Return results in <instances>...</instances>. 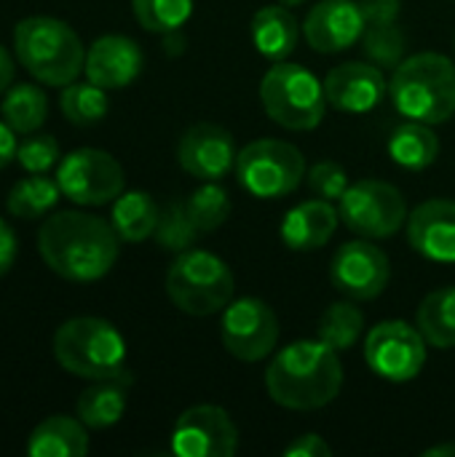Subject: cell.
I'll return each instance as SVG.
<instances>
[{
  "instance_id": "cell-26",
  "label": "cell",
  "mask_w": 455,
  "mask_h": 457,
  "mask_svg": "<svg viewBox=\"0 0 455 457\" xmlns=\"http://www.w3.org/2000/svg\"><path fill=\"white\" fill-rule=\"evenodd\" d=\"M389 155L394 158L397 166L410 169V171H424L429 169L437 155H440V139L432 131L429 123L408 120L397 126L389 137Z\"/></svg>"
},
{
  "instance_id": "cell-33",
  "label": "cell",
  "mask_w": 455,
  "mask_h": 457,
  "mask_svg": "<svg viewBox=\"0 0 455 457\" xmlns=\"http://www.w3.org/2000/svg\"><path fill=\"white\" fill-rule=\"evenodd\" d=\"M131 11L142 29L169 35L190 19L193 0H131Z\"/></svg>"
},
{
  "instance_id": "cell-36",
  "label": "cell",
  "mask_w": 455,
  "mask_h": 457,
  "mask_svg": "<svg viewBox=\"0 0 455 457\" xmlns=\"http://www.w3.org/2000/svg\"><path fill=\"white\" fill-rule=\"evenodd\" d=\"M306 179H308V187L324 201H341V195L351 185L346 169L335 161H319L316 166L308 169Z\"/></svg>"
},
{
  "instance_id": "cell-1",
  "label": "cell",
  "mask_w": 455,
  "mask_h": 457,
  "mask_svg": "<svg viewBox=\"0 0 455 457\" xmlns=\"http://www.w3.org/2000/svg\"><path fill=\"white\" fill-rule=\"evenodd\" d=\"M38 252L51 273L72 284L105 278L121 254L113 222L86 212H56L40 222Z\"/></svg>"
},
{
  "instance_id": "cell-14",
  "label": "cell",
  "mask_w": 455,
  "mask_h": 457,
  "mask_svg": "<svg viewBox=\"0 0 455 457\" xmlns=\"http://www.w3.org/2000/svg\"><path fill=\"white\" fill-rule=\"evenodd\" d=\"M389 278L392 262L386 252L375 244H367V238L349 241L333 254L330 281L341 295L351 300H375L389 287Z\"/></svg>"
},
{
  "instance_id": "cell-21",
  "label": "cell",
  "mask_w": 455,
  "mask_h": 457,
  "mask_svg": "<svg viewBox=\"0 0 455 457\" xmlns=\"http://www.w3.org/2000/svg\"><path fill=\"white\" fill-rule=\"evenodd\" d=\"M341 212L333 201H306L290 209L282 220V241L292 252H314L322 249L338 230Z\"/></svg>"
},
{
  "instance_id": "cell-28",
  "label": "cell",
  "mask_w": 455,
  "mask_h": 457,
  "mask_svg": "<svg viewBox=\"0 0 455 457\" xmlns=\"http://www.w3.org/2000/svg\"><path fill=\"white\" fill-rule=\"evenodd\" d=\"M59 195H62V190H59L56 179H51L46 174H29L8 190L5 209L16 220H40L56 206Z\"/></svg>"
},
{
  "instance_id": "cell-13",
  "label": "cell",
  "mask_w": 455,
  "mask_h": 457,
  "mask_svg": "<svg viewBox=\"0 0 455 457\" xmlns=\"http://www.w3.org/2000/svg\"><path fill=\"white\" fill-rule=\"evenodd\" d=\"M239 450L233 418L215 404L185 410L172 431V453L180 457H231Z\"/></svg>"
},
{
  "instance_id": "cell-23",
  "label": "cell",
  "mask_w": 455,
  "mask_h": 457,
  "mask_svg": "<svg viewBox=\"0 0 455 457\" xmlns=\"http://www.w3.org/2000/svg\"><path fill=\"white\" fill-rule=\"evenodd\" d=\"M86 453H88L86 426L70 415H51L40 420L27 439L29 457H83Z\"/></svg>"
},
{
  "instance_id": "cell-7",
  "label": "cell",
  "mask_w": 455,
  "mask_h": 457,
  "mask_svg": "<svg viewBox=\"0 0 455 457\" xmlns=\"http://www.w3.org/2000/svg\"><path fill=\"white\" fill-rule=\"evenodd\" d=\"M260 102L265 115L290 131H311L324 118V83L292 62H274L260 80Z\"/></svg>"
},
{
  "instance_id": "cell-8",
  "label": "cell",
  "mask_w": 455,
  "mask_h": 457,
  "mask_svg": "<svg viewBox=\"0 0 455 457\" xmlns=\"http://www.w3.org/2000/svg\"><path fill=\"white\" fill-rule=\"evenodd\" d=\"M236 177L255 198H282L300 187L306 177V158L290 142L257 139L239 150Z\"/></svg>"
},
{
  "instance_id": "cell-42",
  "label": "cell",
  "mask_w": 455,
  "mask_h": 457,
  "mask_svg": "<svg viewBox=\"0 0 455 457\" xmlns=\"http://www.w3.org/2000/svg\"><path fill=\"white\" fill-rule=\"evenodd\" d=\"M282 5H300V3H306V0H279Z\"/></svg>"
},
{
  "instance_id": "cell-40",
  "label": "cell",
  "mask_w": 455,
  "mask_h": 457,
  "mask_svg": "<svg viewBox=\"0 0 455 457\" xmlns=\"http://www.w3.org/2000/svg\"><path fill=\"white\" fill-rule=\"evenodd\" d=\"M13 83V56L5 46H0V94H5Z\"/></svg>"
},
{
  "instance_id": "cell-39",
  "label": "cell",
  "mask_w": 455,
  "mask_h": 457,
  "mask_svg": "<svg viewBox=\"0 0 455 457\" xmlns=\"http://www.w3.org/2000/svg\"><path fill=\"white\" fill-rule=\"evenodd\" d=\"M13 134H16V131H13L5 120H0V169H5V166L16 158L19 142H16Z\"/></svg>"
},
{
  "instance_id": "cell-4",
  "label": "cell",
  "mask_w": 455,
  "mask_h": 457,
  "mask_svg": "<svg viewBox=\"0 0 455 457\" xmlns=\"http://www.w3.org/2000/svg\"><path fill=\"white\" fill-rule=\"evenodd\" d=\"M389 96L400 115L418 123H445L455 115V64L453 59L424 51L402 59L394 67Z\"/></svg>"
},
{
  "instance_id": "cell-29",
  "label": "cell",
  "mask_w": 455,
  "mask_h": 457,
  "mask_svg": "<svg viewBox=\"0 0 455 457\" xmlns=\"http://www.w3.org/2000/svg\"><path fill=\"white\" fill-rule=\"evenodd\" d=\"M418 329L434 348L455 345V287H442L424 297L418 308Z\"/></svg>"
},
{
  "instance_id": "cell-31",
  "label": "cell",
  "mask_w": 455,
  "mask_h": 457,
  "mask_svg": "<svg viewBox=\"0 0 455 457\" xmlns=\"http://www.w3.org/2000/svg\"><path fill=\"white\" fill-rule=\"evenodd\" d=\"M365 332V316L362 311L354 305V303H333L322 319H319V329H316V337L322 343H327L333 351H349L354 348V343L362 337Z\"/></svg>"
},
{
  "instance_id": "cell-32",
  "label": "cell",
  "mask_w": 455,
  "mask_h": 457,
  "mask_svg": "<svg viewBox=\"0 0 455 457\" xmlns=\"http://www.w3.org/2000/svg\"><path fill=\"white\" fill-rule=\"evenodd\" d=\"M185 209H188L196 230L204 236V233H215L217 228L225 225V220L231 217V198L217 182H204L201 187H196L188 195Z\"/></svg>"
},
{
  "instance_id": "cell-37",
  "label": "cell",
  "mask_w": 455,
  "mask_h": 457,
  "mask_svg": "<svg viewBox=\"0 0 455 457\" xmlns=\"http://www.w3.org/2000/svg\"><path fill=\"white\" fill-rule=\"evenodd\" d=\"M284 455L287 457H330L333 455V447L319 436V434H303L298 436L295 442H290L284 447Z\"/></svg>"
},
{
  "instance_id": "cell-15",
  "label": "cell",
  "mask_w": 455,
  "mask_h": 457,
  "mask_svg": "<svg viewBox=\"0 0 455 457\" xmlns=\"http://www.w3.org/2000/svg\"><path fill=\"white\" fill-rule=\"evenodd\" d=\"M236 142L233 134L217 123H193L185 129L177 145V161L180 166L204 182H217L228 171L236 169Z\"/></svg>"
},
{
  "instance_id": "cell-10",
  "label": "cell",
  "mask_w": 455,
  "mask_h": 457,
  "mask_svg": "<svg viewBox=\"0 0 455 457\" xmlns=\"http://www.w3.org/2000/svg\"><path fill=\"white\" fill-rule=\"evenodd\" d=\"M338 212L346 228L367 241L389 238L402 225H408L405 195L394 185L381 179H359L349 185V190L338 201Z\"/></svg>"
},
{
  "instance_id": "cell-25",
  "label": "cell",
  "mask_w": 455,
  "mask_h": 457,
  "mask_svg": "<svg viewBox=\"0 0 455 457\" xmlns=\"http://www.w3.org/2000/svg\"><path fill=\"white\" fill-rule=\"evenodd\" d=\"M158 217H161V209H158L156 198L150 193L131 190V193H121L113 201V220L110 222H113L115 233L121 236V241L139 244L156 233Z\"/></svg>"
},
{
  "instance_id": "cell-6",
  "label": "cell",
  "mask_w": 455,
  "mask_h": 457,
  "mask_svg": "<svg viewBox=\"0 0 455 457\" xmlns=\"http://www.w3.org/2000/svg\"><path fill=\"white\" fill-rule=\"evenodd\" d=\"M233 270L206 249H185L166 270V295L188 316L223 313L233 300Z\"/></svg>"
},
{
  "instance_id": "cell-3",
  "label": "cell",
  "mask_w": 455,
  "mask_h": 457,
  "mask_svg": "<svg viewBox=\"0 0 455 457\" xmlns=\"http://www.w3.org/2000/svg\"><path fill=\"white\" fill-rule=\"evenodd\" d=\"M19 64L43 86H70L86 67V48L78 32L54 16H27L13 27Z\"/></svg>"
},
{
  "instance_id": "cell-11",
  "label": "cell",
  "mask_w": 455,
  "mask_h": 457,
  "mask_svg": "<svg viewBox=\"0 0 455 457\" xmlns=\"http://www.w3.org/2000/svg\"><path fill=\"white\" fill-rule=\"evenodd\" d=\"M426 345L429 343L418 327H410L400 319L381 321L367 335L365 361L378 378L389 383H408L424 370Z\"/></svg>"
},
{
  "instance_id": "cell-12",
  "label": "cell",
  "mask_w": 455,
  "mask_h": 457,
  "mask_svg": "<svg viewBox=\"0 0 455 457\" xmlns=\"http://www.w3.org/2000/svg\"><path fill=\"white\" fill-rule=\"evenodd\" d=\"M220 340L225 351L247 364H255L279 343V319L268 303L260 297H239L223 311Z\"/></svg>"
},
{
  "instance_id": "cell-38",
  "label": "cell",
  "mask_w": 455,
  "mask_h": 457,
  "mask_svg": "<svg viewBox=\"0 0 455 457\" xmlns=\"http://www.w3.org/2000/svg\"><path fill=\"white\" fill-rule=\"evenodd\" d=\"M16 254H19V241H16V233L13 228L0 217V278L13 268L16 262Z\"/></svg>"
},
{
  "instance_id": "cell-20",
  "label": "cell",
  "mask_w": 455,
  "mask_h": 457,
  "mask_svg": "<svg viewBox=\"0 0 455 457\" xmlns=\"http://www.w3.org/2000/svg\"><path fill=\"white\" fill-rule=\"evenodd\" d=\"M365 13V35H362V54L367 62L378 64L381 70L397 67L405 59V32L400 24V0H359Z\"/></svg>"
},
{
  "instance_id": "cell-18",
  "label": "cell",
  "mask_w": 455,
  "mask_h": 457,
  "mask_svg": "<svg viewBox=\"0 0 455 457\" xmlns=\"http://www.w3.org/2000/svg\"><path fill=\"white\" fill-rule=\"evenodd\" d=\"M410 246L434 262H455V201L432 198L408 217Z\"/></svg>"
},
{
  "instance_id": "cell-19",
  "label": "cell",
  "mask_w": 455,
  "mask_h": 457,
  "mask_svg": "<svg viewBox=\"0 0 455 457\" xmlns=\"http://www.w3.org/2000/svg\"><path fill=\"white\" fill-rule=\"evenodd\" d=\"M145 67L142 48L126 35H102L86 51V78L102 88H123L139 78Z\"/></svg>"
},
{
  "instance_id": "cell-34",
  "label": "cell",
  "mask_w": 455,
  "mask_h": 457,
  "mask_svg": "<svg viewBox=\"0 0 455 457\" xmlns=\"http://www.w3.org/2000/svg\"><path fill=\"white\" fill-rule=\"evenodd\" d=\"M201 233L196 230L188 209H185V201L180 198H172L164 209H161V217H158V228H156V238L158 244L166 249V252H185L190 249V244L198 238Z\"/></svg>"
},
{
  "instance_id": "cell-35",
  "label": "cell",
  "mask_w": 455,
  "mask_h": 457,
  "mask_svg": "<svg viewBox=\"0 0 455 457\" xmlns=\"http://www.w3.org/2000/svg\"><path fill=\"white\" fill-rule=\"evenodd\" d=\"M16 161L29 174H46L59 161V145L51 134H24V139L16 147Z\"/></svg>"
},
{
  "instance_id": "cell-24",
  "label": "cell",
  "mask_w": 455,
  "mask_h": 457,
  "mask_svg": "<svg viewBox=\"0 0 455 457\" xmlns=\"http://www.w3.org/2000/svg\"><path fill=\"white\" fill-rule=\"evenodd\" d=\"M300 40V27L298 19L282 8V5H263L252 16V43L255 48L271 59V62H284Z\"/></svg>"
},
{
  "instance_id": "cell-16",
  "label": "cell",
  "mask_w": 455,
  "mask_h": 457,
  "mask_svg": "<svg viewBox=\"0 0 455 457\" xmlns=\"http://www.w3.org/2000/svg\"><path fill=\"white\" fill-rule=\"evenodd\" d=\"M303 35L308 46L319 54H341L357 46L365 35V13L354 0H322L316 3L306 21Z\"/></svg>"
},
{
  "instance_id": "cell-22",
  "label": "cell",
  "mask_w": 455,
  "mask_h": 457,
  "mask_svg": "<svg viewBox=\"0 0 455 457\" xmlns=\"http://www.w3.org/2000/svg\"><path fill=\"white\" fill-rule=\"evenodd\" d=\"M131 375L123 372L110 380H94L86 391H80L75 402V415L86 428L102 431L115 426L126 412V396H129Z\"/></svg>"
},
{
  "instance_id": "cell-2",
  "label": "cell",
  "mask_w": 455,
  "mask_h": 457,
  "mask_svg": "<svg viewBox=\"0 0 455 457\" xmlns=\"http://www.w3.org/2000/svg\"><path fill=\"white\" fill-rule=\"evenodd\" d=\"M265 388L284 410L311 412L327 407L343 388V364L338 351L319 337L290 343L268 364Z\"/></svg>"
},
{
  "instance_id": "cell-9",
  "label": "cell",
  "mask_w": 455,
  "mask_h": 457,
  "mask_svg": "<svg viewBox=\"0 0 455 457\" xmlns=\"http://www.w3.org/2000/svg\"><path fill=\"white\" fill-rule=\"evenodd\" d=\"M56 185L78 206H105L123 193L126 174L107 150L78 147L59 161Z\"/></svg>"
},
{
  "instance_id": "cell-5",
  "label": "cell",
  "mask_w": 455,
  "mask_h": 457,
  "mask_svg": "<svg viewBox=\"0 0 455 457\" xmlns=\"http://www.w3.org/2000/svg\"><path fill=\"white\" fill-rule=\"evenodd\" d=\"M54 359L72 378L110 380L126 372V340L105 319L78 316L54 332Z\"/></svg>"
},
{
  "instance_id": "cell-17",
  "label": "cell",
  "mask_w": 455,
  "mask_h": 457,
  "mask_svg": "<svg viewBox=\"0 0 455 457\" xmlns=\"http://www.w3.org/2000/svg\"><path fill=\"white\" fill-rule=\"evenodd\" d=\"M327 102L341 112H370L386 96V75L373 62H346L324 78Z\"/></svg>"
},
{
  "instance_id": "cell-41",
  "label": "cell",
  "mask_w": 455,
  "mask_h": 457,
  "mask_svg": "<svg viewBox=\"0 0 455 457\" xmlns=\"http://www.w3.org/2000/svg\"><path fill=\"white\" fill-rule=\"evenodd\" d=\"M424 455L426 457H451V455H455V445H437V447H429Z\"/></svg>"
},
{
  "instance_id": "cell-27",
  "label": "cell",
  "mask_w": 455,
  "mask_h": 457,
  "mask_svg": "<svg viewBox=\"0 0 455 457\" xmlns=\"http://www.w3.org/2000/svg\"><path fill=\"white\" fill-rule=\"evenodd\" d=\"M0 115L16 134H32L46 123L48 96L35 83H16L5 91L0 102Z\"/></svg>"
},
{
  "instance_id": "cell-30",
  "label": "cell",
  "mask_w": 455,
  "mask_h": 457,
  "mask_svg": "<svg viewBox=\"0 0 455 457\" xmlns=\"http://www.w3.org/2000/svg\"><path fill=\"white\" fill-rule=\"evenodd\" d=\"M59 110L72 126H94L110 110L107 88H102L91 80H86V83L72 80L70 86H64V91L59 96Z\"/></svg>"
}]
</instances>
